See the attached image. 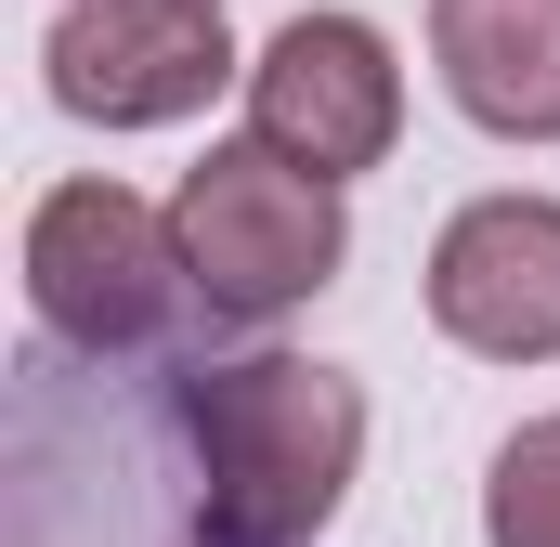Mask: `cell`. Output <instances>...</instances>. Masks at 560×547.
I'll return each mask as SVG.
<instances>
[{"label": "cell", "mask_w": 560, "mask_h": 547, "mask_svg": "<svg viewBox=\"0 0 560 547\" xmlns=\"http://www.w3.org/2000/svg\"><path fill=\"white\" fill-rule=\"evenodd\" d=\"M183 417H196V469H209V547H300L365 456V392L300 352L209 365Z\"/></svg>", "instance_id": "cell-1"}, {"label": "cell", "mask_w": 560, "mask_h": 547, "mask_svg": "<svg viewBox=\"0 0 560 547\" xmlns=\"http://www.w3.org/2000/svg\"><path fill=\"white\" fill-rule=\"evenodd\" d=\"M170 235H183V274H196L222 313H287V300H313V287L339 274V183L300 170V156L261 143V131L209 143V156L183 170Z\"/></svg>", "instance_id": "cell-2"}, {"label": "cell", "mask_w": 560, "mask_h": 547, "mask_svg": "<svg viewBox=\"0 0 560 547\" xmlns=\"http://www.w3.org/2000/svg\"><path fill=\"white\" fill-rule=\"evenodd\" d=\"M26 287H39L52 339L131 352V339L170 326V287H196V274H183V235H170L143 196L66 183V196H39V222H26Z\"/></svg>", "instance_id": "cell-3"}, {"label": "cell", "mask_w": 560, "mask_h": 547, "mask_svg": "<svg viewBox=\"0 0 560 547\" xmlns=\"http://www.w3.org/2000/svg\"><path fill=\"white\" fill-rule=\"evenodd\" d=\"M222 79H235L222 0H79V13L52 26V105H79V118H105V131L196 118Z\"/></svg>", "instance_id": "cell-4"}, {"label": "cell", "mask_w": 560, "mask_h": 547, "mask_svg": "<svg viewBox=\"0 0 560 547\" xmlns=\"http://www.w3.org/2000/svg\"><path fill=\"white\" fill-rule=\"evenodd\" d=\"M248 118L261 143H287L300 170H378L392 131H405V66H392V39L378 26H352V13H300L275 26V53L248 66Z\"/></svg>", "instance_id": "cell-5"}, {"label": "cell", "mask_w": 560, "mask_h": 547, "mask_svg": "<svg viewBox=\"0 0 560 547\" xmlns=\"http://www.w3.org/2000/svg\"><path fill=\"white\" fill-rule=\"evenodd\" d=\"M430 313H443V339H469L495 365H548L560 352V209L548 196L456 209L430 248Z\"/></svg>", "instance_id": "cell-6"}, {"label": "cell", "mask_w": 560, "mask_h": 547, "mask_svg": "<svg viewBox=\"0 0 560 547\" xmlns=\"http://www.w3.org/2000/svg\"><path fill=\"white\" fill-rule=\"evenodd\" d=\"M443 92L509 143L560 131V0H430Z\"/></svg>", "instance_id": "cell-7"}, {"label": "cell", "mask_w": 560, "mask_h": 547, "mask_svg": "<svg viewBox=\"0 0 560 547\" xmlns=\"http://www.w3.org/2000/svg\"><path fill=\"white\" fill-rule=\"evenodd\" d=\"M495 547H560V417H535L509 456H495Z\"/></svg>", "instance_id": "cell-8"}]
</instances>
